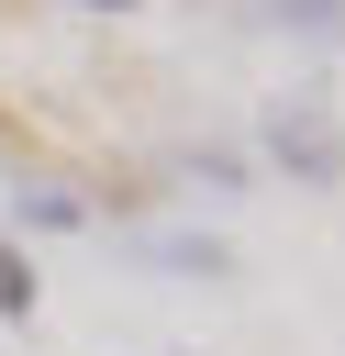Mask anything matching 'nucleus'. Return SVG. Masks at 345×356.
Listing matches in <instances>:
<instances>
[{"label":"nucleus","instance_id":"nucleus-2","mask_svg":"<svg viewBox=\"0 0 345 356\" xmlns=\"http://www.w3.org/2000/svg\"><path fill=\"white\" fill-rule=\"evenodd\" d=\"M156 267H167V278H223L234 256H223L211 234H156Z\"/></svg>","mask_w":345,"mask_h":356},{"label":"nucleus","instance_id":"nucleus-5","mask_svg":"<svg viewBox=\"0 0 345 356\" xmlns=\"http://www.w3.org/2000/svg\"><path fill=\"white\" fill-rule=\"evenodd\" d=\"M89 11H134V0H89Z\"/></svg>","mask_w":345,"mask_h":356},{"label":"nucleus","instance_id":"nucleus-1","mask_svg":"<svg viewBox=\"0 0 345 356\" xmlns=\"http://www.w3.org/2000/svg\"><path fill=\"white\" fill-rule=\"evenodd\" d=\"M256 145H267V167H289L300 189H345V122H334V100L278 89L267 122H256Z\"/></svg>","mask_w":345,"mask_h":356},{"label":"nucleus","instance_id":"nucleus-4","mask_svg":"<svg viewBox=\"0 0 345 356\" xmlns=\"http://www.w3.org/2000/svg\"><path fill=\"white\" fill-rule=\"evenodd\" d=\"M278 22H300V33H334V44H345V0H278Z\"/></svg>","mask_w":345,"mask_h":356},{"label":"nucleus","instance_id":"nucleus-3","mask_svg":"<svg viewBox=\"0 0 345 356\" xmlns=\"http://www.w3.org/2000/svg\"><path fill=\"white\" fill-rule=\"evenodd\" d=\"M0 312H33V256L0 234Z\"/></svg>","mask_w":345,"mask_h":356},{"label":"nucleus","instance_id":"nucleus-6","mask_svg":"<svg viewBox=\"0 0 345 356\" xmlns=\"http://www.w3.org/2000/svg\"><path fill=\"white\" fill-rule=\"evenodd\" d=\"M167 356H178V345H167Z\"/></svg>","mask_w":345,"mask_h":356}]
</instances>
